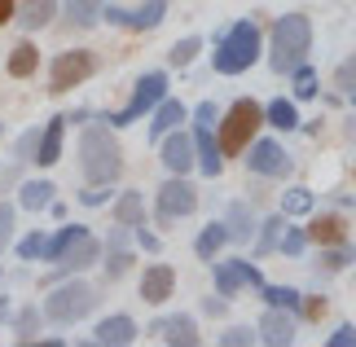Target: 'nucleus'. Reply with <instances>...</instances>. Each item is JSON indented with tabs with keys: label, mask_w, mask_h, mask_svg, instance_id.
<instances>
[{
	"label": "nucleus",
	"mask_w": 356,
	"mask_h": 347,
	"mask_svg": "<svg viewBox=\"0 0 356 347\" xmlns=\"http://www.w3.org/2000/svg\"><path fill=\"white\" fill-rule=\"evenodd\" d=\"M79 168L92 185H111V180L123 172V154H119V141L106 123H88L84 136H79Z\"/></svg>",
	"instance_id": "1"
},
{
	"label": "nucleus",
	"mask_w": 356,
	"mask_h": 347,
	"mask_svg": "<svg viewBox=\"0 0 356 347\" xmlns=\"http://www.w3.org/2000/svg\"><path fill=\"white\" fill-rule=\"evenodd\" d=\"M308 49H312V26L304 13H286V18L273 26V53H268V62H273V71L277 75H291L299 62L308 58Z\"/></svg>",
	"instance_id": "2"
},
{
	"label": "nucleus",
	"mask_w": 356,
	"mask_h": 347,
	"mask_svg": "<svg viewBox=\"0 0 356 347\" xmlns=\"http://www.w3.org/2000/svg\"><path fill=\"white\" fill-rule=\"evenodd\" d=\"M259 58V26L255 22H238L220 35V49H216V71L220 75H242L251 71Z\"/></svg>",
	"instance_id": "3"
},
{
	"label": "nucleus",
	"mask_w": 356,
	"mask_h": 347,
	"mask_svg": "<svg viewBox=\"0 0 356 347\" xmlns=\"http://www.w3.org/2000/svg\"><path fill=\"white\" fill-rule=\"evenodd\" d=\"M259 123H264V110H259V102H251V97H242V102L229 106V115L220 123V150L225 154H242L246 145L255 141V132H259Z\"/></svg>",
	"instance_id": "4"
},
{
	"label": "nucleus",
	"mask_w": 356,
	"mask_h": 347,
	"mask_svg": "<svg viewBox=\"0 0 356 347\" xmlns=\"http://www.w3.org/2000/svg\"><path fill=\"white\" fill-rule=\"evenodd\" d=\"M92 303H97V295H92L84 282H66V286H58L44 299V316L58 321V325H71V321H79V316L92 312Z\"/></svg>",
	"instance_id": "5"
},
{
	"label": "nucleus",
	"mask_w": 356,
	"mask_h": 347,
	"mask_svg": "<svg viewBox=\"0 0 356 347\" xmlns=\"http://www.w3.org/2000/svg\"><path fill=\"white\" fill-rule=\"evenodd\" d=\"M194 119H198V128H194L198 168H202V176H220V168H225V150H220V136H216V106L202 102Z\"/></svg>",
	"instance_id": "6"
},
{
	"label": "nucleus",
	"mask_w": 356,
	"mask_h": 347,
	"mask_svg": "<svg viewBox=\"0 0 356 347\" xmlns=\"http://www.w3.org/2000/svg\"><path fill=\"white\" fill-rule=\"evenodd\" d=\"M163 97H168V75L163 71H149V75H141L136 79V92H132V102L119 110V115H111L106 123H132V119H141V115H154V106L163 102Z\"/></svg>",
	"instance_id": "7"
},
{
	"label": "nucleus",
	"mask_w": 356,
	"mask_h": 347,
	"mask_svg": "<svg viewBox=\"0 0 356 347\" xmlns=\"http://www.w3.org/2000/svg\"><path fill=\"white\" fill-rule=\"evenodd\" d=\"M92 71H97V58H92L88 49L62 53V58L53 62V92H66V88H75V84H84Z\"/></svg>",
	"instance_id": "8"
},
{
	"label": "nucleus",
	"mask_w": 356,
	"mask_h": 347,
	"mask_svg": "<svg viewBox=\"0 0 356 347\" xmlns=\"http://www.w3.org/2000/svg\"><path fill=\"white\" fill-rule=\"evenodd\" d=\"M246 286H259V290H264L255 264H246V259H220V264H216V290H220L225 299H234L238 290H246Z\"/></svg>",
	"instance_id": "9"
},
{
	"label": "nucleus",
	"mask_w": 356,
	"mask_h": 347,
	"mask_svg": "<svg viewBox=\"0 0 356 347\" xmlns=\"http://www.w3.org/2000/svg\"><path fill=\"white\" fill-rule=\"evenodd\" d=\"M163 13H168V0H145L141 9H106L102 18L106 22H115V26H128V31H149V26H159L163 22Z\"/></svg>",
	"instance_id": "10"
},
{
	"label": "nucleus",
	"mask_w": 356,
	"mask_h": 347,
	"mask_svg": "<svg viewBox=\"0 0 356 347\" xmlns=\"http://www.w3.org/2000/svg\"><path fill=\"white\" fill-rule=\"evenodd\" d=\"M246 168H251L255 176H286L291 172V154H286L277 141H251Z\"/></svg>",
	"instance_id": "11"
},
{
	"label": "nucleus",
	"mask_w": 356,
	"mask_h": 347,
	"mask_svg": "<svg viewBox=\"0 0 356 347\" xmlns=\"http://www.w3.org/2000/svg\"><path fill=\"white\" fill-rule=\"evenodd\" d=\"M198 207V189L189 180H168L159 189V216L163 220H176V216H189Z\"/></svg>",
	"instance_id": "12"
},
{
	"label": "nucleus",
	"mask_w": 356,
	"mask_h": 347,
	"mask_svg": "<svg viewBox=\"0 0 356 347\" xmlns=\"http://www.w3.org/2000/svg\"><path fill=\"white\" fill-rule=\"evenodd\" d=\"M97 255H102L97 238H92V233H84V238L71 242V246H66V251L53 259V264H58V273H79V268H88V264H97Z\"/></svg>",
	"instance_id": "13"
},
{
	"label": "nucleus",
	"mask_w": 356,
	"mask_h": 347,
	"mask_svg": "<svg viewBox=\"0 0 356 347\" xmlns=\"http://www.w3.org/2000/svg\"><path fill=\"white\" fill-rule=\"evenodd\" d=\"M194 163H198L194 141H189V136H181V132H168V141H163V168L176 172V176H185Z\"/></svg>",
	"instance_id": "14"
},
{
	"label": "nucleus",
	"mask_w": 356,
	"mask_h": 347,
	"mask_svg": "<svg viewBox=\"0 0 356 347\" xmlns=\"http://www.w3.org/2000/svg\"><path fill=\"white\" fill-rule=\"evenodd\" d=\"M172 290H176V273L168 268V264H154V268H145V277H141V299H145V303L172 299Z\"/></svg>",
	"instance_id": "15"
},
{
	"label": "nucleus",
	"mask_w": 356,
	"mask_h": 347,
	"mask_svg": "<svg viewBox=\"0 0 356 347\" xmlns=\"http://www.w3.org/2000/svg\"><path fill=\"white\" fill-rule=\"evenodd\" d=\"M154 334L163 343H172V347H194L198 343V325H194V316H163L154 325Z\"/></svg>",
	"instance_id": "16"
},
{
	"label": "nucleus",
	"mask_w": 356,
	"mask_h": 347,
	"mask_svg": "<svg viewBox=\"0 0 356 347\" xmlns=\"http://www.w3.org/2000/svg\"><path fill=\"white\" fill-rule=\"evenodd\" d=\"M259 339L273 343V347H286V343H295V321L286 316V308H273L264 321H259Z\"/></svg>",
	"instance_id": "17"
},
{
	"label": "nucleus",
	"mask_w": 356,
	"mask_h": 347,
	"mask_svg": "<svg viewBox=\"0 0 356 347\" xmlns=\"http://www.w3.org/2000/svg\"><path fill=\"white\" fill-rule=\"evenodd\" d=\"M136 339V321L132 316H106V321L97 325V343L102 347H123Z\"/></svg>",
	"instance_id": "18"
},
{
	"label": "nucleus",
	"mask_w": 356,
	"mask_h": 347,
	"mask_svg": "<svg viewBox=\"0 0 356 347\" xmlns=\"http://www.w3.org/2000/svg\"><path fill=\"white\" fill-rule=\"evenodd\" d=\"M62 132H66V119H62V115H58V119H49V128L40 132V154H35L40 168H49V163H58V159H62Z\"/></svg>",
	"instance_id": "19"
},
{
	"label": "nucleus",
	"mask_w": 356,
	"mask_h": 347,
	"mask_svg": "<svg viewBox=\"0 0 356 347\" xmlns=\"http://www.w3.org/2000/svg\"><path fill=\"white\" fill-rule=\"evenodd\" d=\"M185 119V106L181 102H172V97H163V102L154 106V123H149V136L154 141H163L168 132H176V123Z\"/></svg>",
	"instance_id": "20"
},
{
	"label": "nucleus",
	"mask_w": 356,
	"mask_h": 347,
	"mask_svg": "<svg viewBox=\"0 0 356 347\" xmlns=\"http://www.w3.org/2000/svg\"><path fill=\"white\" fill-rule=\"evenodd\" d=\"M343 220H339V216H317V220H312V225H308V238L312 242H321V246H334V242H343Z\"/></svg>",
	"instance_id": "21"
},
{
	"label": "nucleus",
	"mask_w": 356,
	"mask_h": 347,
	"mask_svg": "<svg viewBox=\"0 0 356 347\" xmlns=\"http://www.w3.org/2000/svg\"><path fill=\"white\" fill-rule=\"evenodd\" d=\"M225 229H229V242H251V211H246L242 202H229L225 211Z\"/></svg>",
	"instance_id": "22"
},
{
	"label": "nucleus",
	"mask_w": 356,
	"mask_h": 347,
	"mask_svg": "<svg viewBox=\"0 0 356 347\" xmlns=\"http://www.w3.org/2000/svg\"><path fill=\"white\" fill-rule=\"evenodd\" d=\"M53 13H58V0H31V5L18 13V22H22V31H40V26H49Z\"/></svg>",
	"instance_id": "23"
},
{
	"label": "nucleus",
	"mask_w": 356,
	"mask_h": 347,
	"mask_svg": "<svg viewBox=\"0 0 356 347\" xmlns=\"http://www.w3.org/2000/svg\"><path fill=\"white\" fill-rule=\"evenodd\" d=\"M282 233H286V211L282 216H268L264 225H259V238H255V251L259 255H268V251H277L282 246Z\"/></svg>",
	"instance_id": "24"
},
{
	"label": "nucleus",
	"mask_w": 356,
	"mask_h": 347,
	"mask_svg": "<svg viewBox=\"0 0 356 347\" xmlns=\"http://www.w3.org/2000/svg\"><path fill=\"white\" fill-rule=\"evenodd\" d=\"M35 66H40V49L22 40V45L9 53V75H13V79H26V75L35 71Z\"/></svg>",
	"instance_id": "25"
},
{
	"label": "nucleus",
	"mask_w": 356,
	"mask_h": 347,
	"mask_svg": "<svg viewBox=\"0 0 356 347\" xmlns=\"http://www.w3.org/2000/svg\"><path fill=\"white\" fill-rule=\"evenodd\" d=\"M106 13L102 0H66V18H71V26H92Z\"/></svg>",
	"instance_id": "26"
},
{
	"label": "nucleus",
	"mask_w": 356,
	"mask_h": 347,
	"mask_svg": "<svg viewBox=\"0 0 356 347\" xmlns=\"http://www.w3.org/2000/svg\"><path fill=\"white\" fill-rule=\"evenodd\" d=\"M264 119L273 123V128H282V132H291V128H299L295 102H286V97H277V102H268V110H264Z\"/></svg>",
	"instance_id": "27"
},
{
	"label": "nucleus",
	"mask_w": 356,
	"mask_h": 347,
	"mask_svg": "<svg viewBox=\"0 0 356 347\" xmlns=\"http://www.w3.org/2000/svg\"><path fill=\"white\" fill-rule=\"evenodd\" d=\"M115 216H119V225L141 229V225H145V202H141V193H123L119 207H115Z\"/></svg>",
	"instance_id": "28"
},
{
	"label": "nucleus",
	"mask_w": 356,
	"mask_h": 347,
	"mask_svg": "<svg viewBox=\"0 0 356 347\" xmlns=\"http://www.w3.org/2000/svg\"><path fill=\"white\" fill-rule=\"evenodd\" d=\"M49 202H53V185H49V180H26V185H22V207H26V211H44Z\"/></svg>",
	"instance_id": "29"
},
{
	"label": "nucleus",
	"mask_w": 356,
	"mask_h": 347,
	"mask_svg": "<svg viewBox=\"0 0 356 347\" xmlns=\"http://www.w3.org/2000/svg\"><path fill=\"white\" fill-rule=\"evenodd\" d=\"M225 242H229V229H225V225H207V229H202V233H198V242H194V251H198L202 259H211V255H216V251H220V246H225Z\"/></svg>",
	"instance_id": "30"
},
{
	"label": "nucleus",
	"mask_w": 356,
	"mask_h": 347,
	"mask_svg": "<svg viewBox=\"0 0 356 347\" xmlns=\"http://www.w3.org/2000/svg\"><path fill=\"white\" fill-rule=\"evenodd\" d=\"M291 75H295V102H312V97H317V75H312L304 62H299Z\"/></svg>",
	"instance_id": "31"
},
{
	"label": "nucleus",
	"mask_w": 356,
	"mask_h": 347,
	"mask_svg": "<svg viewBox=\"0 0 356 347\" xmlns=\"http://www.w3.org/2000/svg\"><path fill=\"white\" fill-rule=\"evenodd\" d=\"M282 211L286 216H308L312 211V193L308 189H286L282 193Z\"/></svg>",
	"instance_id": "32"
},
{
	"label": "nucleus",
	"mask_w": 356,
	"mask_h": 347,
	"mask_svg": "<svg viewBox=\"0 0 356 347\" xmlns=\"http://www.w3.org/2000/svg\"><path fill=\"white\" fill-rule=\"evenodd\" d=\"M264 299L268 308H286V312H299V295L291 286H264Z\"/></svg>",
	"instance_id": "33"
},
{
	"label": "nucleus",
	"mask_w": 356,
	"mask_h": 347,
	"mask_svg": "<svg viewBox=\"0 0 356 347\" xmlns=\"http://www.w3.org/2000/svg\"><path fill=\"white\" fill-rule=\"evenodd\" d=\"M343 264H352V246L348 242H334V246H325V251H321V268L325 273H339Z\"/></svg>",
	"instance_id": "34"
},
{
	"label": "nucleus",
	"mask_w": 356,
	"mask_h": 347,
	"mask_svg": "<svg viewBox=\"0 0 356 347\" xmlns=\"http://www.w3.org/2000/svg\"><path fill=\"white\" fill-rule=\"evenodd\" d=\"M84 233H88L84 225H66V229L58 233V238L49 242V251H44V259H58V255L66 251V246H71V242H79V238H84Z\"/></svg>",
	"instance_id": "35"
},
{
	"label": "nucleus",
	"mask_w": 356,
	"mask_h": 347,
	"mask_svg": "<svg viewBox=\"0 0 356 347\" xmlns=\"http://www.w3.org/2000/svg\"><path fill=\"white\" fill-rule=\"evenodd\" d=\"M198 49H202V40H198V35H189V40H181V45H172L168 62H172V66H189V62L198 58Z\"/></svg>",
	"instance_id": "36"
},
{
	"label": "nucleus",
	"mask_w": 356,
	"mask_h": 347,
	"mask_svg": "<svg viewBox=\"0 0 356 347\" xmlns=\"http://www.w3.org/2000/svg\"><path fill=\"white\" fill-rule=\"evenodd\" d=\"M44 251H49V238H40V233H26V238L18 242L22 259H44Z\"/></svg>",
	"instance_id": "37"
},
{
	"label": "nucleus",
	"mask_w": 356,
	"mask_h": 347,
	"mask_svg": "<svg viewBox=\"0 0 356 347\" xmlns=\"http://www.w3.org/2000/svg\"><path fill=\"white\" fill-rule=\"evenodd\" d=\"M304 246H308V229H291V225H286V233H282V251H286V255H299Z\"/></svg>",
	"instance_id": "38"
},
{
	"label": "nucleus",
	"mask_w": 356,
	"mask_h": 347,
	"mask_svg": "<svg viewBox=\"0 0 356 347\" xmlns=\"http://www.w3.org/2000/svg\"><path fill=\"white\" fill-rule=\"evenodd\" d=\"M259 334H255V330H246V325H234V330H225V334H220V343L225 347H246V343H255Z\"/></svg>",
	"instance_id": "39"
},
{
	"label": "nucleus",
	"mask_w": 356,
	"mask_h": 347,
	"mask_svg": "<svg viewBox=\"0 0 356 347\" xmlns=\"http://www.w3.org/2000/svg\"><path fill=\"white\" fill-rule=\"evenodd\" d=\"M18 154H22L26 163H35V154H40V132H22V136H18Z\"/></svg>",
	"instance_id": "40"
},
{
	"label": "nucleus",
	"mask_w": 356,
	"mask_h": 347,
	"mask_svg": "<svg viewBox=\"0 0 356 347\" xmlns=\"http://www.w3.org/2000/svg\"><path fill=\"white\" fill-rule=\"evenodd\" d=\"M325 347H356V325H339L330 339H325Z\"/></svg>",
	"instance_id": "41"
},
{
	"label": "nucleus",
	"mask_w": 356,
	"mask_h": 347,
	"mask_svg": "<svg viewBox=\"0 0 356 347\" xmlns=\"http://www.w3.org/2000/svg\"><path fill=\"white\" fill-rule=\"evenodd\" d=\"M334 79H339V88H348V92H352V88H356V58L339 66V75H334Z\"/></svg>",
	"instance_id": "42"
},
{
	"label": "nucleus",
	"mask_w": 356,
	"mask_h": 347,
	"mask_svg": "<svg viewBox=\"0 0 356 347\" xmlns=\"http://www.w3.org/2000/svg\"><path fill=\"white\" fill-rule=\"evenodd\" d=\"M35 325H40V316H35V312H22V316H18V334H22V343H31Z\"/></svg>",
	"instance_id": "43"
},
{
	"label": "nucleus",
	"mask_w": 356,
	"mask_h": 347,
	"mask_svg": "<svg viewBox=\"0 0 356 347\" xmlns=\"http://www.w3.org/2000/svg\"><path fill=\"white\" fill-rule=\"evenodd\" d=\"M9 233H13V207H0V246L9 242Z\"/></svg>",
	"instance_id": "44"
},
{
	"label": "nucleus",
	"mask_w": 356,
	"mask_h": 347,
	"mask_svg": "<svg viewBox=\"0 0 356 347\" xmlns=\"http://www.w3.org/2000/svg\"><path fill=\"white\" fill-rule=\"evenodd\" d=\"M106 198H111V193H106V185H92V189L84 193V207H102Z\"/></svg>",
	"instance_id": "45"
},
{
	"label": "nucleus",
	"mask_w": 356,
	"mask_h": 347,
	"mask_svg": "<svg viewBox=\"0 0 356 347\" xmlns=\"http://www.w3.org/2000/svg\"><path fill=\"white\" fill-rule=\"evenodd\" d=\"M136 238H141V246H145V251H159V238H154V233H145V229H141Z\"/></svg>",
	"instance_id": "46"
},
{
	"label": "nucleus",
	"mask_w": 356,
	"mask_h": 347,
	"mask_svg": "<svg viewBox=\"0 0 356 347\" xmlns=\"http://www.w3.org/2000/svg\"><path fill=\"white\" fill-rule=\"evenodd\" d=\"M13 18V0H0V26H5Z\"/></svg>",
	"instance_id": "47"
},
{
	"label": "nucleus",
	"mask_w": 356,
	"mask_h": 347,
	"mask_svg": "<svg viewBox=\"0 0 356 347\" xmlns=\"http://www.w3.org/2000/svg\"><path fill=\"white\" fill-rule=\"evenodd\" d=\"M348 136H352V141H356V115L348 119Z\"/></svg>",
	"instance_id": "48"
},
{
	"label": "nucleus",
	"mask_w": 356,
	"mask_h": 347,
	"mask_svg": "<svg viewBox=\"0 0 356 347\" xmlns=\"http://www.w3.org/2000/svg\"><path fill=\"white\" fill-rule=\"evenodd\" d=\"M352 102H356V88H352Z\"/></svg>",
	"instance_id": "49"
}]
</instances>
